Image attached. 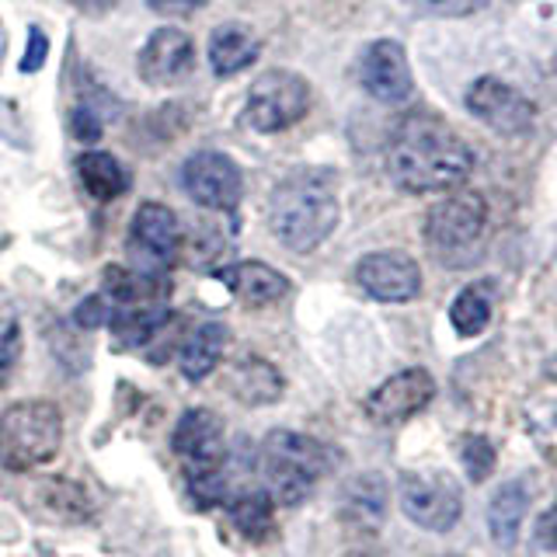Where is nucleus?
I'll return each instance as SVG.
<instances>
[{
  "label": "nucleus",
  "mask_w": 557,
  "mask_h": 557,
  "mask_svg": "<svg viewBox=\"0 0 557 557\" xmlns=\"http://www.w3.org/2000/svg\"><path fill=\"white\" fill-rule=\"evenodd\" d=\"M527 425H530L536 449L544 453L550 463H557V405L533 408V414L527 418Z\"/></svg>",
  "instance_id": "obj_29"
},
{
  "label": "nucleus",
  "mask_w": 557,
  "mask_h": 557,
  "mask_svg": "<svg viewBox=\"0 0 557 557\" xmlns=\"http://www.w3.org/2000/svg\"><path fill=\"white\" fill-rule=\"evenodd\" d=\"M310 112V84L293 70H265L251 81L244 119L258 133H283Z\"/></svg>",
  "instance_id": "obj_6"
},
{
  "label": "nucleus",
  "mask_w": 557,
  "mask_h": 557,
  "mask_svg": "<svg viewBox=\"0 0 557 557\" xmlns=\"http://www.w3.org/2000/svg\"><path fill=\"white\" fill-rule=\"evenodd\" d=\"M487 237V202L481 191L453 188L443 202H435L425 216L429 251L449 269H463L478 261Z\"/></svg>",
  "instance_id": "obj_4"
},
{
  "label": "nucleus",
  "mask_w": 557,
  "mask_h": 557,
  "mask_svg": "<svg viewBox=\"0 0 557 557\" xmlns=\"http://www.w3.org/2000/svg\"><path fill=\"white\" fill-rule=\"evenodd\" d=\"M216 278L248 307L278 304L289 293V278L278 269L265 265V261H237V265L220 269Z\"/></svg>",
  "instance_id": "obj_16"
},
{
  "label": "nucleus",
  "mask_w": 557,
  "mask_h": 557,
  "mask_svg": "<svg viewBox=\"0 0 557 557\" xmlns=\"http://www.w3.org/2000/svg\"><path fill=\"white\" fill-rule=\"evenodd\" d=\"M435 397V380L422 366L400 370L391 380H383L380 387L366 397V414L376 425H400L414 418L418 411H425Z\"/></svg>",
  "instance_id": "obj_12"
},
{
  "label": "nucleus",
  "mask_w": 557,
  "mask_h": 557,
  "mask_svg": "<svg viewBox=\"0 0 557 557\" xmlns=\"http://www.w3.org/2000/svg\"><path fill=\"white\" fill-rule=\"evenodd\" d=\"M185 481H188V495L196 498V505H202V509L223 505L226 492H231L223 467H216V470H196V474H185Z\"/></svg>",
  "instance_id": "obj_28"
},
{
  "label": "nucleus",
  "mask_w": 557,
  "mask_h": 557,
  "mask_svg": "<svg viewBox=\"0 0 557 557\" xmlns=\"http://www.w3.org/2000/svg\"><path fill=\"white\" fill-rule=\"evenodd\" d=\"M467 112L481 119L492 133L519 136L533 126L536 104L522 91H516L512 84H505L498 77H481L467 87Z\"/></svg>",
  "instance_id": "obj_10"
},
{
  "label": "nucleus",
  "mask_w": 557,
  "mask_h": 557,
  "mask_svg": "<svg viewBox=\"0 0 557 557\" xmlns=\"http://www.w3.org/2000/svg\"><path fill=\"white\" fill-rule=\"evenodd\" d=\"M63 443V414L52 400H17L0 414V463L32 470L49 463Z\"/></svg>",
  "instance_id": "obj_5"
},
{
  "label": "nucleus",
  "mask_w": 557,
  "mask_h": 557,
  "mask_svg": "<svg viewBox=\"0 0 557 557\" xmlns=\"http://www.w3.org/2000/svg\"><path fill=\"white\" fill-rule=\"evenodd\" d=\"M35 492H39V498H42L46 516L60 519V522H81V519L91 516V505H87L84 492L77 484L63 481V478H49V481H42L39 487H35Z\"/></svg>",
  "instance_id": "obj_26"
},
{
  "label": "nucleus",
  "mask_w": 557,
  "mask_h": 557,
  "mask_svg": "<svg viewBox=\"0 0 557 557\" xmlns=\"http://www.w3.org/2000/svg\"><path fill=\"white\" fill-rule=\"evenodd\" d=\"M168 307L164 304H139V307H115L112 310V335L119 345L139 348L157 338V331L168 324Z\"/></svg>",
  "instance_id": "obj_23"
},
{
  "label": "nucleus",
  "mask_w": 557,
  "mask_h": 557,
  "mask_svg": "<svg viewBox=\"0 0 557 557\" xmlns=\"http://www.w3.org/2000/svg\"><path fill=\"white\" fill-rule=\"evenodd\" d=\"M70 129H74V136L81 139V144H98L101 133H104L101 115L95 109H87V104L74 109V115H70Z\"/></svg>",
  "instance_id": "obj_32"
},
{
  "label": "nucleus",
  "mask_w": 557,
  "mask_h": 557,
  "mask_svg": "<svg viewBox=\"0 0 557 557\" xmlns=\"http://www.w3.org/2000/svg\"><path fill=\"white\" fill-rule=\"evenodd\" d=\"M432 11H449V14H460V11H478L484 0H425Z\"/></svg>",
  "instance_id": "obj_36"
},
{
  "label": "nucleus",
  "mask_w": 557,
  "mask_h": 557,
  "mask_svg": "<svg viewBox=\"0 0 557 557\" xmlns=\"http://www.w3.org/2000/svg\"><path fill=\"white\" fill-rule=\"evenodd\" d=\"M387 512V481L380 474H359L342 492V516L359 530H376Z\"/></svg>",
  "instance_id": "obj_21"
},
{
  "label": "nucleus",
  "mask_w": 557,
  "mask_h": 557,
  "mask_svg": "<svg viewBox=\"0 0 557 557\" xmlns=\"http://www.w3.org/2000/svg\"><path fill=\"white\" fill-rule=\"evenodd\" d=\"M49 57V39H46V32L39 25H32L28 28V46H25V57H22V70L25 74H35Z\"/></svg>",
  "instance_id": "obj_33"
},
{
  "label": "nucleus",
  "mask_w": 557,
  "mask_h": 557,
  "mask_svg": "<svg viewBox=\"0 0 557 557\" xmlns=\"http://www.w3.org/2000/svg\"><path fill=\"white\" fill-rule=\"evenodd\" d=\"M66 4H74L84 14H109L119 4V0H66Z\"/></svg>",
  "instance_id": "obj_37"
},
{
  "label": "nucleus",
  "mask_w": 557,
  "mask_h": 557,
  "mask_svg": "<svg viewBox=\"0 0 557 557\" xmlns=\"http://www.w3.org/2000/svg\"><path fill=\"white\" fill-rule=\"evenodd\" d=\"M226 387H231V394L240 400V405L261 408V405H272V400L283 397L286 380L269 359L244 356L231 366V373H226Z\"/></svg>",
  "instance_id": "obj_18"
},
{
  "label": "nucleus",
  "mask_w": 557,
  "mask_h": 557,
  "mask_svg": "<svg viewBox=\"0 0 557 557\" xmlns=\"http://www.w3.org/2000/svg\"><path fill=\"white\" fill-rule=\"evenodd\" d=\"M536 544L544 550H557V498L550 502V509L536 519Z\"/></svg>",
  "instance_id": "obj_34"
},
{
  "label": "nucleus",
  "mask_w": 557,
  "mask_h": 557,
  "mask_svg": "<svg viewBox=\"0 0 557 557\" xmlns=\"http://www.w3.org/2000/svg\"><path fill=\"white\" fill-rule=\"evenodd\" d=\"M209 4V0H147V8L157 14H168V17H182V14H196Z\"/></svg>",
  "instance_id": "obj_35"
},
{
  "label": "nucleus",
  "mask_w": 557,
  "mask_h": 557,
  "mask_svg": "<svg viewBox=\"0 0 557 557\" xmlns=\"http://www.w3.org/2000/svg\"><path fill=\"white\" fill-rule=\"evenodd\" d=\"M196 66V42L182 28H157L139 49V77L150 87L182 84Z\"/></svg>",
  "instance_id": "obj_15"
},
{
  "label": "nucleus",
  "mask_w": 557,
  "mask_h": 557,
  "mask_svg": "<svg viewBox=\"0 0 557 557\" xmlns=\"http://www.w3.org/2000/svg\"><path fill=\"white\" fill-rule=\"evenodd\" d=\"M231 519L240 530V536L261 540L272 530V495L261 487H244V492L231 502Z\"/></svg>",
  "instance_id": "obj_25"
},
{
  "label": "nucleus",
  "mask_w": 557,
  "mask_h": 557,
  "mask_svg": "<svg viewBox=\"0 0 557 557\" xmlns=\"http://www.w3.org/2000/svg\"><path fill=\"white\" fill-rule=\"evenodd\" d=\"M359 84L362 91L383 101V104H400L411 98V66L408 52L394 39H376L362 49L359 57Z\"/></svg>",
  "instance_id": "obj_13"
},
{
  "label": "nucleus",
  "mask_w": 557,
  "mask_h": 557,
  "mask_svg": "<svg viewBox=\"0 0 557 557\" xmlns=\"http://www.w3.org/2000/svg\"><path fill=\"white\" fill-rule=\"evenodd\" d=\"M495 313V286L492 283H474L460 289V296L449 307V324L457 327V335L474 338L481 331L492 324Z\"/></svg>",
  "instance_id": "obj_24"
},
{
  "label": "nucleus",
  "mask_w": 557,
  "mask_h": 557,
  "mask_svg": "<svg viewBox=\"0 0 557 557\" xmlns=\"http://www.w3.org/2000/svg\"><path fill=\"white\" fill-rule=\"evenodd\" d=\"M400 512L418 530L449 533L463 512V492L457 478L446 470H411L400 478Z\"/></svg>",
  "instance_id": "obj_7"
},
{
  "label": "nucleus",
  "mask_w": 557,
  "mask_h": 557,
  "mask_svg": "<svg viewBox=\"0 0 557 557\" xmlns=\"http://www.w3.org/2000/svg\"><path fill=\"white\" fill-rule=\"evenodd\" d=\"M527 509H530V487L522 478L505 481L492 495V502H487V533H492L498 547H512L519 540Z\"/></svg>",
  "instance_id": "obj_19"
},
{
  "label": "nucleus",
  "mask_w": 557,
  "mask_h": 557,
  "mask_svg": "<svg viewBox=\"0 0 557 557\" xmlns=\"http://www.w3.org/2000/svg\"><path fill=\"white\" fill-rule=\"evenodd\" d=\"M460 460L467 467V478L474 484H481L495 474V460H498L495 443L487 440V435H467L463 446H460Z\"/></svg>",
  "instance_id": "obj_27"
},
{
  "label": "nucleus",
  "mask_w": 557,
  "mask_h": 557,
  "mask_svg": "<svg viewBox=\"0 0 557 557\" xmlns=\"http://www.w3.org/2000/svg\"><path fill=\"white\" fill-rule=\"evenodd\" d=\"M174 453L185 463V474H196V470H216L226 463V435L220 414L209 408H188L178 425H174Z\"/></svg>",
  "instance_id": "obj_14"
},
{
  "label": "nucleus",
  "mask_w": 557,
  "mask_h": 557,
  "mask_svg": "<svg viewBox=\"0 0 557 557\" xmlns=\"http://www.w3.org/2000/svg\"><path fill=\"white\" fill-rule=\"evenodd\" d=\"M356 283L380 304H408L422 293V269L405 251H370L359 258Z\"/></svg>",
  "instance_id": "obj_11"
},
{
  "label": "nucleus",
  "mask_w": 557,
  "mask_h": 557,
  "mask_svg": "<svg viewBox=\"0 0 557 557\" xmlns=\"http://www.w3.org/2000/svg\"><path fill=\"white\" fill-rule=\"evenodd\" d=\"M261 52V39L251 25L223 22L209 35V66L216 77H234L240 70H248Z\"/></svg>",
  "instance_id": "obj_17"
},
{
  "label": "nucleus",
  "mask_w": 557,
  "mask_h": 557,
  "mask_svg": "<svg viewBox=\"0 0 557 557\" xmlns=\"http://www.w3.org/2000/svg\"><path fill=\"white\" fill-rule=\"evenodd\" d=\"M74 321L81 327H101V324H109L112 321V307H109V296H87V300L74 310Z\"/></svg>",
  "instance_id": "obj_31"
},
{
  "label": "nucleus",
  "mask_w": 557,
  "mask_h": 557,
  "mask_svg": "<svg viewBox=\"0 0 557 557\" xmlns=\"http://www.w3.org/2000/svg\"><path fill=\"white\" fill-rule=\"evenodd\" d=\"M226 342H231V331H226V324H220V321H206L191 331L182 345V356H178L185 380L199 383L213 373L223 359V352H226Z\"/></svg>",
  "instance_id": "obj_20"
},
{
  "label": "nucleus",
  "mask_w": 557,
  "mask_h": 557,
  "mask_svg": "<svg viewBox=\"0 0 557 557\" xmlns=\"http://www.w3.org/2000/svg\"><path fill=\"white\" fill-rule=\"evenodd\" d=\"M185 234L178 216L164 202H139L129 223V251L136 258V272L164 275L182 258Z\"/></svg>",
  "instance_id": "obj_8"
},
{
  "label": "nucleus",
  "mask_w": 557,
  "mask_h": 557,
  "mask_svg": "<svg viewBox=\"0 0 557 557\" xmlns=\"http://www.w3.org/2000/svg\"><path fill=\"white\" fill-rule=\"evenodd\" d=\"M182 188L191 202L213 213H234L244 196V174L240 168L220 150H199L182 164Z\"/></svg>",
  "instance_id": "obj_9"
},
{
  "label": "nucleus",
  "mask_w": 557,
  "mask_h": 557,
  "mask_svg": "<svg viewBox=\"0 0 557 557\" xmlns=\"http://www.w3.org/2000/svg\"><path fill=\"white\" fill-rule=\"evenodd\" d=\"M269 226L286 251L310 255L331 237L338 226V185L335 174L324 168L289 171L272 188Z\"/></svg>",
  "instance_id": "obj_2"
},
{
  "label": "nucleus",
  "mask_w": 557,
  "mask_h": 557,
  "mask_svg": "<svg viewBox=\"0 0 557 557\" xmlns=\"http://www.w3.org/2000/svg\"><path fill=\"white\" fill-rule=\"evenodd\" d=\"M391 178L411 196L453 191L474 171V153L443 119L414 112L400 119L387 147Z\"/></svg>",
  "instance_id": "obj_1"
},
{
  "label": "nucleus",
  "mask_w": 557,
  "mask_h": 557,
  "mask_svg": "<svg viewBox=\"0 0 557 557\" xmlns=\"http://www.w3.org/2000/svg\"><path fill=\"white\" fill-rule=\"evenodd\" d=\"M443 557H463V554H443Z\"/></svg>",
  "instance_id": "obj_38"
},
{
  "label": "nucleus",
  "mask_w": 557,
  "mask_h": 557,
  "mask_svg": "<svg viewBox=\"0 0 557 557\" xmlns=\"http://www.w3.org/2000/svg\"><path fill=\"white\" fill-rule=\"evenodd\" d=\"M17 356H22V324L11 313H0V387L11 380Z\"/></svg>",
  "instance_id": "obj_30"
},
{
  "label": "nucleus",
  "mask_w": 557,
  "mask_h": 557,
  "mask_svg": "<svg viewBox=\"0 0 557 557\" xmlns=\"http://www.w3.org/2000/svg\"><path fill=\"white\" fill-rule=\"evenodd\" d=\"M331 467V453L313 435L275 429L261 443V478L278 505H300Z\"/></svg>",
  "instance_id": "obj_3"
},
{
  "label": "nucleus",
  "mask_w": 557,
  "mask_h": 557,
  "mask_svg": "<svg viewBox=\"0 0 557 557\" xmlns=\"http://www.w3.org/2000/svg\"><path fill=\"white\" fill-rule=\"evenodd\" d=\"M77 178L87 196L98 202H112L122 191H129V171L109 150H84L77 157Z\"/></svg>",
  "instance_id": "obj_22"
}]
</instances>
